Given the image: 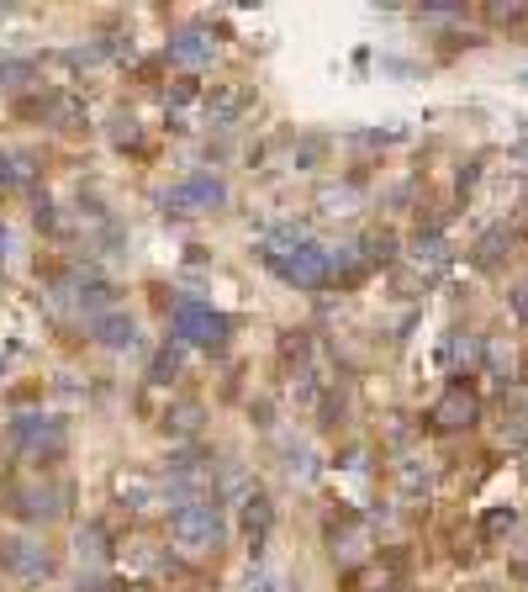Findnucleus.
<instances>
[{
	"instance_id": "1",
	"label": "nucleus",
	"mask_w": 528,
	"mask_h": 592,
	"mask_svg": "<svg viewBox=\"0 0 528 592\" xmlns=\"http://www.w3.org/2000/svg\"><path fill=\"white\" fill-rule=\"evenodd\" d=\"M169 534H175L185 550H217L228 540V518H222V508L206 497V503H185V508L169 513Z\"/></svg>"
},
{
	"instance_id": "2",
	"label": "nucleus",
	"mask_w": 528,
	"mask_h": 592,
	"mask_svg": "<svg viewBox=\"0 0 528 592\" xmlns=\"http://www.w3.org/2000/svg\"><path fill=\"white\" fill-rule=\"evenodd\" d=\"M264 259L275 265L280 281H291L296 291H317L333 275V254L317 244H291V249H264Z\"/></svg>"
},
{
	"instance_id": "3",
	"label": "nucleus",
	"mask_w": 528,
	"mask_h": 592,
	"mask_svg": "<svg viewBox=\"0 0 528 592\" xmlns=\"http://www.w3.org/2000/svg\"><path fill=\"white\" fill-rule=\"evenodd\" d=\"M175 333L185 344H201V349H217V344H228V333H233V323L222 318V312H212L206 302H191V296H185V302H175Z\"/></svg>"
},
{
	"instance_id": "4",
	"label": "nucleus",
	"mask_w": 528,
	"mask_h": 592,
	"mask_svg": "<svg viewBox=\"0 0 528 592\" xmlns=\"http://www.w3.org/2000/svg\"><path fill=\"white\" fill-rule=\"evenodd\" d=\"M222 201H228V185L212 180V175H191V180H180V185L164 191L169 212H206V207H222Z\"/></svg>"
},
{
	"instance_id": "5",
	"label": "nucleus",
	"mask_w": 528,
	"mask_h": 592,
	"mask_svg": "<svg viewBox=\"0 0 528 592\" xmlns=\"http://www.w3.org/2000/svg\"><path fill=\"white\" fill-rule=\"evenodd\" d=\"M48 550L37 540H0V571L11 577H48Z\"/></svg>"
},
{
	"instance_id": "6",
	"label": "nucleus",
	"mask_w": 528,
	"mask_h": 592,
	"mask_svg": "<svg viewBox=\"0 0 528 592\" xmlns=\"http://www.w3.org/2000/svg\"><path fill=\"white\" fill-rule=\"evenodd\" d=\"M217 53V37L201 32V27H180L175 37H169V59L175 64H206Z\"/></svg>"
},
{
	"instance_id": "7",
	"label": "nucleus",
	"mask_w": 528,
	"mask_h": 592,
	"mask_svg": "<svg viewBox=\"0 0 528 592\" xmlns=\"http://www.w3.org/2000/svg\"><path fill=\"white\" fill-rule=\"evenodd\" d=\"M270 524H275V508H270V497L254 487L249 497H243V534H249V555L264 550V534H270Z\"/></svg>"
},
{
	"instance_id": "8",
	"label": "nucleus",
	"mask_w": 528,
	"mask_h": 592,
	"mask_svg": "<svg viewBox=\"0 0 528 592\" xmlns=\"http://www.w3.org/2000/svg\"><path fill=\"white\" fill-rule=\"evenodd\" d=\"M22 444H32V450H64V423L59 418H16V429H11Z\"/></svg>"
},
{
	"instance_id": "9",
	"label": "nucleus",
	"mask_w": 528,
	"mask_h": 592,
	"mask_svg": "<svg viewBox=\"0 0 528 592\" xmlns=\"http://www.w3.org/2000/svg\"><path fill=\"white\" fill-rule=\"evenodd\" d=\"M90 333H96V344H106V349H132L138 344V328H132L127 312H101V318H90Z\"/></svg>"
},
{
	"instance_id": "10",
	"label": "nucleus",
	"mask_w": 528,
	"mask_h": 592,
	"mask_svg": "<svg viewBox=\"0 0 528 592\" xmlns=\"http://www.w3.org/2000/svg\"><path fill=\"white\" fill-rule=\"evenodd\" d=\"M6 508L16 518H53V513H59V492H53V487H16Z\"/></svg>"
},
{
	"instance_id": "11",
	"label": "nucleus",
	"mask_w": 528,
	"mask_h": 592,
	"mask_svg": "<svg viewBox=\"0 0 528 592\" xmlns=\"http://www.w3.org/2000/svg\"><path fill=\"white\" fill-rule=\"evenodd\" d=\"M433 418H439V429H465V423H476V397L449 392L439 407H433Z\"/></svg>"
},
{
	"instance_id": "12",
	"label": "nucleus",
	"mask_w": 528,
	"mask_h": 592,
	"mask_svg": "<svg viewBox=\"0 0 528 592\" xmlns=\"http://www.w3.org/2000/svg\"><path fill=\"white\" fill-rule=\"evenodd\" d=\"M243 106H249V90H217V96H206V117L217 127H228V122H238Z\"/></svg>"
},
{
	"instance_id": "13",
	"label": "nucleus",
	"mask_w": 528,
	"mask_h": 592,
	"mask_svg": "<svg viewBox=\"0 0 528 592\" xmlns=\"http://www.w3.org/2000/svg\"><path fill=\"white\" fill-rule=\"evenodd\" d=\"M117 497H122V508H148V481L143 476H117Z\"/></svg>"
},
{
	"instance_id": "14",
	"label": "nucleus",
	"mask_w": 528,
	"mask_h": 592,
	"mask_svg": "<svg viewBox=\"0 0 528 592\" xmlns=\"http://www.w3.org/2000/svg\"><path fill=\"white\" fill-rule=\"evenodd\" d=\"M27 180V159L22 154H0V185H16Z\"/></svg>"
},
{
	"instance_id": "15",
	"label": "nucleus",
	"mask_w": 528,
	"mask_h": 592,
	"mask_svg": "<svg viewBox=\"0 0 528 592\" xmlns=\"http://www.w3.org/2000/svg\"><path fill=\"white\" fill-rule=\"evenodd\" d=\"M180 376V355H175V349H159V355H154V381H175Z\"/></svg>"
},
{
	"instance_id": "16",
	"label": "nucleus",
	"mask_w": 528,
	"mask_h": 592,
	"mask_svg": "<svg viewBox=\"0 0 528 592\" xmlns=\"http://www.w3.org/2000/svg\"><path fill=\"white\" fill-rule=\"evenodd\" d=\"M32 64H16V59H0V85H16V80H27Z\"/></svg>"
},
{
	"instance_id": "17",
	"label": "nucleus",
	"mask_w": 528,
	"mask_h": 592,
	"mask_svg": "<svg viewBox=\"0 0 528 592\" xmlns=\"http://www.w3.org/2000/svg\"><path fill=\"white\" fill-rule=\"evenodd\" d=\"M169 423H175V429H180V434H196V423H201V418H196V407H191V402H185V407H180V413H175V418H169Z\"/></svg>"
},
{
	"instance_id": "18",
	"label": "nucleus",
	"mask_w": 528,
	"mask_h": 592,
	"mask_svg": "<svg viewBox=\"0 0 528 592\" xmlns=\"http://www.w3.org/2000/svg\"><path fill=\"white\" fill-rule=\"evenodd\" d=\"M497 254H502V228H497V233H486V244H481V265H497Z\"/></svg>"
},
{
	"instance_id": "19",
	"label": "nucleus",
	"mask_w": 528,
	"mask_h": 592,
	"mask_svg": "<svg viewBox=\"0 0 528 592\" xmlns=\"http://www.w3.org/2000/svg\"><path fill=\"white\" fill-rule=\"evenodd\" d=\"M513 312L528 323V281H523V286H513Z\"/></svg>"
},
{
	"instance_id": "20",
	"label": "nucleus",
	"mask_w": 528,
	"mask_h": 592,
	"mask_svg": "<svg viewBox=\"0 0 528 592\" xmlns=\"http://www.w3.org/2000/svg\"><path fill=\"white\" fill-rule=\"evenodd\" d=\"M502 529H513V513H492V518H486V534H502Z\"/></svg>"
},
{
	"instance_id": "21",
	"label": "nucleus",
	"mask_w": 528,
	"mask_h": 592,
	"mask_svg": "<svg viewBox=\"0 0 528 592\" xmlns=\"http://www.w3.org/2000/svg\"><path fill=\"white\" fill-rule=\"evenodd\" d=\"M486 16H492V22H518V16H523V11H518V6H492V11H486Z\"/></svg>"
},
{
	"instance_id": "22",
	"label": "nucleus",
	"mask_w": 528,
	"mask_h": 592,
	"mask_svg": "<svg viewBox=\"0 0 528 592\" xmlns=\"http://www.w3.org/2000/svg\"><path fill=\"white\" fill-rule=\"evenodd\" d=\"M96 592H143V587H132V582H127V587H96Z\"/></svg>"
},
{
	"instance_id": "23",
	"label": "nucleus",
	"mask_w": 528,
	"mask_h": 592,
	"mask_svg": "<svg viewBox=\"0 0 528 592\" xmlns=\"http://www.w3.org/2000/svg\"><path fill=\"white\" fill-rule=\"evenodd\" d=\"M0 254H6V228H0Z\"/></svg>"
}]
</instances>
